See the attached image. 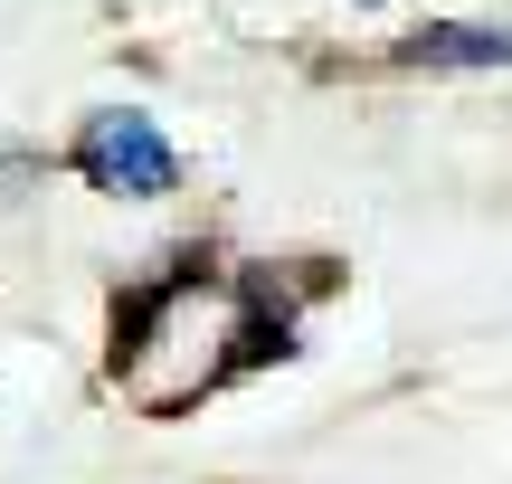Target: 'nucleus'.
Here are the masks:
<instances>
[{"instance_id": "nucleus-1", "label": "nucleus", "mask_w": 512, "mask_h": 484, "mask_svg": "<svg viewBox=\"0 0 512 484\" xmlns=\"http://www.w3.org/2000/svg\"><path fill=\"white\" fill-rule=\"evenodd\" d=\"M76 171H86L95 190H114V200H162V190L181 181V152L162 143L152 114L105 105V114H86V133H76Z\"/></svg>"}, {"instance_id": "nucleus-2", "label": "nucleus", "mask_w": 512, "mask_h": 484, "mask_svg": "<svg viewBox=\"0 0 512 484\" xmlns=\"http://www.w3.org/2000/svg\"><path fill=\"white\" fill-rule=\"evenodd\" d=\"M408 67H512V29L494 19H427L418 38H399Z\"/></svg>"}]
</instances>
